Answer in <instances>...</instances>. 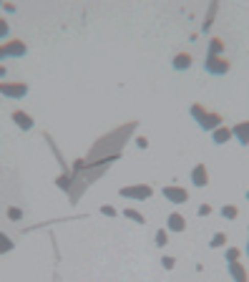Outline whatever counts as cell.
<instances>
[{"label": "cell", "mask_w": 249, "mask_h": 282, "mask_svg": "<svg viewBox=\"0 0 249 282\" xmlns=\"http://www.w3.org/2000/svg\"><path fill=\"white\" fill-rule=\"evenodd\" d=\"M3 48H5V58H23V56L28 53V46H26V40H20V38L5 40Z\"/></svg>", "instance_id": "8992f818"}, {"label": "cell", "mask_w": 249, "mask_h": 282, "mask_svg": "<svg viewBox=\"0 0 249 282\" xmlns=\"http://www.w3.org/2000/svg\"><path fill=\"white\" fill-rule=\"evenodd\" d=\"M119 197L124 199H133V202H146L154 197V187L151 184H128V187H121L119 189Z\"/></svg>", "instance_id": "7a4b0ae2"}, {"label": "cell", "mask_w": 249, "mask_h": 282, "mask_svg": "<svg viewBox=\"0 0 249 282\" xmlns=\"http://www.w3.org/2000/svg\"><path fill=\"white\" fill-rule=\"evenodd\" d=\"M136 146H139V149H146V146H149V139H146V136H136Z\"/></svg>", "instance_id": "4316f807"}, {"label": "cell", "mask_w": 249, "mask_h": 282, "mask_svg": "<svg viewBox=\"0 0 249 282\" xmlns=\"http://www.w3.org/2000/svg\"><path fill=\"white\" fill-rule=\"evenodd\" d=\"M234 139V134H232V126L221 124L219 128H214L212 131V144H217V146H221V144H229Z\"/></svg>", "instance_id": "8fae6325"}, {"label": "cell", "mask_w": 249, "mask_h": 282, "mask_svg": "<svg viewBox=\"0 0 249 282\" xmlns=\"http://www.w3.org/2000/svg\"><path fill=\"white\" fill-rule=\"evenodd\" d=\"M232 134H234V141H239L242 146H247L249 144V119L232 126Z\"/></svg>", "instance_id": "7c38bea8"}, {"label": "cell", "mask_w": 249, "mask_h": 282, "mask_svg": "<svg viewBox=\"0 0 249 282\" xmlns=\"http://www.w3.org/2000/svg\"><path fill=\"white\" fill-rule=\"evenodd\" d=\"M204 71L209 76H227L232 71V61L227 56H207L204 61Z\"/></svg>", "instance_id": "3957f363"}, {"label": "cell", "mask_w": 249, "mask_h": 282, "mask_svg": "<svg viewBox=\"0 0 249 282\" xmlns=\"http://www.w3.org/2000/svg\"><path fill=\"white\" fill-rule=\"evenodd\" d=\"M189 116L199 124L201 131H209V134L224 124V116H221L219 111H207L201 103H191V106H189Z\"/></svg>", "instance_id": "6da1fadb"}, {"label": "cell", "mask_w": 249, "mask_h": 282, "mask_svg": "<svg viewBox=\"0 0 249 282\" xmlns=\"http://www.w3.org/2000/svg\"><path fill=\"white\" fill-rule=\"evenodd\" d=\"M227 240H229V237H227V232H217V234L212 237L209 247H212V250H221V247H227Z\"/></svg>", "instance_id": "ffe728a7"}, {"label": "cell", "mask_w": 249, "mask_h": 282, "mask_svg": "<svg viewBox=\"0 0 249 282\" xmlns=\"http://www.w3.org/2000/svg\"><path fill=\"white\" fill-rule=\"evenodd\" d=\"M121 214H124L126 220L136 222V224H146V217H144V214H141L139 209H131V207H126V209H124V212H121Z\"/></svg>", "instance_id": "e0dca14e"}, {"label": "cell", "mask_w": 249, "mask_h": 282, "mask_svg": "<svg viewBox=\"0 0 249 282\" xmlns=\"http://www.w3.org/2000/svg\"><path fill=\"white\" fill-rule=\"evenodd\" d=\"M5 214H8V220H10V222H20L23 217H26L20 207H8V209H5Z\"/></svg>", "instance_id": "7402d4cb"}, {"label": "cell", "mask_w": 249, "mask_h": 282, "mask_svg": "<svg viewBox=\"0 0 249 282\" xmlns=\"http://www.w3.org/2000/svg\"><path fill=\"white\" fill-rule=\"evenodd\" d=\"M191 184L196 189H204L209 187V169H207V164H196L194 169H191Z\"/></svg>", "instance_id": "52a82bcc"}, {"label": "cell", "mask_w": 249, "mask_h": 282, "mask_svg": "<svg viewBox=\"0 0 249 282\" xmlns=\"http://www.w3.org/2000/svg\"><path fill=\"white\" fill-rule=\"evenodd\" d=\"M244 197H247V202H249V189H247V194H244Z\"/></svg>", "instance_id": "4dcf8cb0"}, {"label": "cell", "mask_w": 249, "mask_h": 282, "mask_svg": "<svg viewBox=\"0 0 249 282\" xmlns=\"http://www.w3.org/2000/svg\"><path fill=\"white\" fill-rule=\"evenodd\" d=\"M242 254H244V250H239V247H227L224 259H227V262H239V259H242Z\"/></svg>", "instance_id": "44dd1931"}, {"label": "cell", "mask_w": 249, "mask_h": 282, "mask_svg": "<svg viewBox=\"0 0 249 282\" xmlns=\"http://www.w3.org/2000/svg\"><path fill=\"white\" fill-rule=\"evenodd\" d=\"M217 10H219V3H209V10H207V15H204V23H201V31H204V33H209V31H212Z\"/></svg>", "instance_id": "5bb4252c"}, {"label": "cell", "mask_w": 249, "mask_h": 282, "mask_svg": "<svg viewBox=\"0 0 249 282\" xmlns=\"http://www.w3.org/2000/svg\"><path fill=\"white\" fill-rule=\"evenodd\" d=\"M161 267H164V270H174V267H176V257L164 254V257H161Z\"/></svg>", "instance_id": "603a6c76"}, {"label": "cell", "mask_w": 249, "mask_h": 282, "mask_svg": "<svg viewBox=\"0 0 249 282\" xmlns=\"http://www.w3.org/2000/svg\"><path fill=\"white\" fill-rule=\"evenodd\" d=\"M0 61H5V48H3V43H0Z\"/></svg>", "instance_id": "f546056e"}, {"label": "cell", "mask_w": 249, "mask_h": 282, "mask_svg": "<svg viewBox=\"0 0 249 282\" xmlns=\"http://www.w3.org/2000/svg\"><path fill=\"white\" fill-rule=\"evenodd\" d=\"M15 250V242L5 234V232H0V254H8V252Z\"/></svg>", "instance_id": "d6986e66"}, {"label": "cell", "mask_w": 249, "mask_h": 282, "mask_svg": "<svg viewBox=\"0 0 249 282\" xmlns=\"http://www.w3.org/2000/svg\"><path fill=\"white\" fill-rule=\"evenodd\" d=\"M0 94L5 98L18 101V98H26L31 94V89H28V83H20V81H0Z\"/></svg>", "instance_id": "277c9868"}, {"label": "cell", "mask_w": 249, "mask_h": 282, "mask_svg": "<svg viewBox=\"0 0 249 282\" xmlns=\"http://www.w3.org/2000/svg\"><path fill=\"white\" fill-rule=\"evenodd\" d=\"M154 245L159 247V250H164V247L169 245V232H166V227L156 229V234H154Z\"/></svg>", "instance_id": "2e32d148"}, {"label": "cell", "mask_w": 249, "mask_h": 282, "mask_svg": "<svg viewBox=\"0 0 249 282\" xmlns=\"http://www.w3.org/2000/svg\"><path fill=\"white\" fill-rule=\"evenodd\" d=\"M10 119L15 121V126H18L20 131H31L33 126H35V119H33L28 111H23V109H15V111L10 114Z\"/></svg>", "instance_id": "ba28073f"}, {"label": "cell", "mask_w": 249, "mask_h": 282, "mask_svg": "<svg viewBox=\"0 0 249 282\" xmlns=\"http://www.w3.org/2000/svg\"><path fill=\"white\" fill-rule=\"evenodd\" d=\"M212 212H214L212 204H199V207H196V214H199V217H209Z\"/></svg>", "instance_id": "d4e9b609"}, {"label": "cell", "mask_w": 249, "mask_h": 282, "mask_svg": "<svg viewBox=\"0 0 249 282\" xmlns=\"http://www.w3.org/2000/svg\"><path fill=\"white\" fill-rule=\"evenodd\" d=\"M219 214H221V217H224V220H237V217H239V207H234V204H224V207H221V209H219Z\"/></svg>", "instance_id": "ac0fdd59"}, {"label": "cell", "mask_w": 249, "mask_h": 282, "mask_svg": "<svg viewBox=\"0 0 249 282\" xmlns=\"http://www.w3.org/2000/svg\"><path fill=\"white\" fill-rule=\"evenodd\" d=\"M101 214H103V217H116L119 212H116L111 204H103V207H101Z\"/></svg>", "instance_id": "484cf974"}, {"label": "cell", "mask_w": 249, "mask_h": 282, "mask_svg": "<svg viewBox=\"0 0 249 282\" xmlns=\"http://www.w3.org/2000/svg\"><path fill=\"white\" fill-rule=\"evenodd\" d=\"M166 232H187V217L184 214H179V212H171L169 217H166Z\"/></svg>", "instance_id": "9c48e42d"}, {"label": "cell", "mask_w": 249, "mask_h": 282, "mask_svg": "<svg viewBox=\"0 0 249 282\" xmlns=\"http://www.w3.org/2000/svg\"><path fill=\"white\" fill-rule=\"evenodd\" d=\"M207 56H224V40L214 35L209 38V48H207Z\"/></svg>", "instance_id": "9a60e30c"}, {"label": "cell", "mask_w": 249, "mask_h": 282, "mask_svg": "<svg viewBox=\"0 0 249 282\" xmlns=\"http://www.w3.org/2000/svg\"><path fill=\"white\" fill-rule=\"evenodd\" d=\"M227 272H229V277L234 282H249L247 267L242 262H227Z\"/></svg>", "instance_id": "30bf717a"}, {"label": "cell", "mask_w": 249, "mask_h": 282, "mask_svg": "<svg viewBox=\"0 0 249 282\" xmlns=\"http://www.w3.org/2000/svg\"><path fill=\"white\" fill-rule=\"evenodd\" d=\"M10 35V23L5 20V18H0V40L5 43V38Z\"/></svg>", "instance_id": "cb8c5ba5"}, {"label": "cell", "mask_w": 249, "mask_h": 282, "mask_svg": "<svg viewBox=\"0 0 249 282\" xmlns=\"http://www.w3.org/2000/svg\"><path fill=\"white\" fill-rule=\"evenodd\" d=\"M191 63H194L191 53L182 51V53H176V56L171 58V68H174V71H189V68H191Z\"/></svg>", "instance_id": "4fadbf2b"}, {"label": "cell", "mask_w": 249, "mask_h": 282, "mask_svg": "<svg viewBox=\"0 0 249 282\" xmlns=\"http://www.w3.org/2000/svg\"><path fill=\"white\" fill-rule=\"evenodd\" d=\"M244 252H247V259H249V227H247V247H244Z\"/></svg>", "instance_id": "f1b7e54d"}, {"label": "cell", "mask_w": 249, "mask_h": 282, "mask_svg": "<svg viewBox=\"0 0 249 282\" xmlns=\"http://www.w3.org/2000/svg\"><path fill=\"white\" fill-rule=\"evenodd\" d=\"M161 197L166 199V202H171V204H187L189 202V191L184 187H176V184H169V187L161 189Z\"/></svg>", "instance_id": "5b68a950"}, {"label": "cell", "mask_w": 249, "mask_h": 282, "mask_svg": "<svg viewBox=\"0 0 249 282\" xmlns=\"http://www.w3.org/2000/svg\"><path fill=\"white\" fill-rule=\"evenodd\" d=\"M5 76H8V68H5V66H0V78H5Z\"/></svg>", "instance_id": "83f0119b"}]
</instances>
